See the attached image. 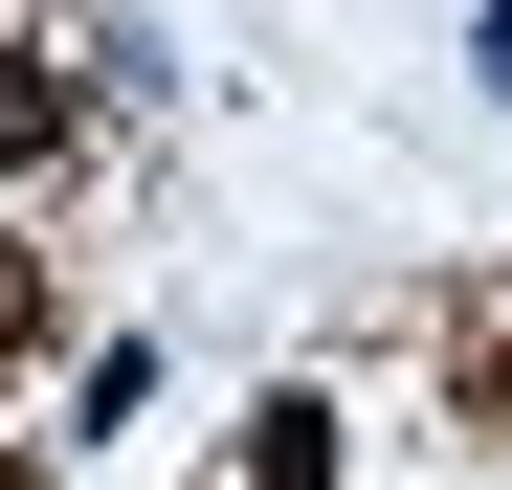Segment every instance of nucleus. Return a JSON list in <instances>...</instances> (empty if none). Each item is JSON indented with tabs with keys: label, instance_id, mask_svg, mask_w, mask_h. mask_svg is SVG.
<instances>
[{
	"label": "nucleus",
	"instance_id": "f257e3e1",
	"mask_svg": "<svg viewBox=\"0 0 512 490\" xmlns=\"http://www.w3.org/2000/svg\"><path fill=\"white\" fill-rule=\"evenodd\" d=\"M245 490H334V401H268V446H245Z\"/></svg>",
	"mask_w": 512,
	"mask_h": 490
},
{
	"label": "nucleus",
	"instance_id": "f03ea898",
	"mask_svg": "<svg viewBox=\"0 0 512 490\" xmlns=\"http://www.w3.org/2000/svg\"><path fill=\"white\" fill-rule=\"evenodd\" d=\"M45 134H67V112H45V67H0V179H23Z\"/></svg>",
	"mask_w": 512,
	"mask_h": 490
}]
</instances>
